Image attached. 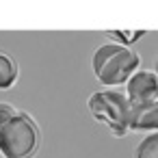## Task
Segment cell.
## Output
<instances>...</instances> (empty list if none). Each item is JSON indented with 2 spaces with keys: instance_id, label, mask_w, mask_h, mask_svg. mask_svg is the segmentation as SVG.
I'll use <instances>...</instances> for the list:
<instances>
[{
  "instance_id": "cell-6",
  "label": "cell",
  "mask_w": 158,
  "mask_h": 158,
  "mask_svg": "<svg viewBox=\"0 0 158 158\" xmlns=\"http://www.w3.org/2000/svg\"><path fill=\"white\" fill-rule=\"evenodd\" d=\"M15 80H18V65H15V61L9 54L0 52V89L13 87Z\"/></svg>"
},
{
  "instance_id": "cell-8",
  "label": "cell",
  "mask_w": 158,
  "mask_h": 158,
  "mask_svg": "<svg viewBox=\"0 0 158 158\" xmlns=\"http://www.w3.org/2000/svg\"><path fill=\"white\" fill-rule=\"evenodd\" d=\"M15 108L11 106V104H7V102H0V128H2L7 121H11L13 117H15Z\"/></svg>"
},
{
  "instance_id": "cell-4",
  "label": "cell",
  "mask_w": 158,
  "mask_h": 158,
  "mask_svg": "<svg viewBox=\"0 0 158 158\" xmlns=\"http://www.w3.org/2000/svg\"><path fill=\"white\" fill-rule=\"evenodd\" d=\"M126 98L130 102V106H143V104H152L158 102V76L152 72H136L128 78V87H126Z\"/></svg>"
},
{
  "instance_id": "cell-3",
  "label": "cell",
  "mask_w": 158,
  "mask_h": 158,
  "mask_svg": "<svg viewBox=\"0 0 158 158\" xmlns=\"http://www.w3.org/2000/svg\"><path fill=\"white\" fill-rule=\"evenodd\" d=\"M89 110L115 136H123L130 130L132 106H130L126 93H119V91H98V93H93L89 98Z\"/></svg>"
},
{
  "instance_id": "cell-9",
  "label": "cell",
  "mask_w": 158,
  "mask_h": 158,
  "mask_svg": "<svg viewBox=\"0 0 158 158\" xmlns=\"http://www.w3.org/2000/svg\"><path fill=\"white\" fill-rule=\"evenodd\" d=\"M110 35H113V37H117V39H121V41H126V44H128V41H136V39H139V37H141V35H143V31H134V33H121V31H113V33H110Z\"/></svg>"
},
{
  "instance_id": "cell-10",
  "label": "cell",
  "mask_w": 158,
  "mask_h": 158,
  "mask_svg": "<svg viewBox=\"0 0 158 158\" xmlns=\"http://www.w3.org/2000/svg\"><path fill=\"white\" fill-rule=\"evenodd\" d=\"M156 72H158V61H156Z\"/></svg>"
},
{
  "instance_id": "cell-2",
  "label": "cell",
  "mask_w": 158,
  "mask_h": 158,
  "mask_svg": "<svg viewBox=\"0 0 158 158\" xmlns=\"http://www.w3.org/2000/svg\"><path fill=\"white\" fill-rule=\"evenodd\" d=\"M39 147V130L26 113H15L0 128V154L5 158H33Z\"/></svg>"
},
{
  "instance_id": "cell-1",
  "label": "cell",
  "mask_w": 158,
  "mask_h": 158,
  "mask_svg": "<svg viewBox=\"0 0 158 158\" xmlns=\"http://www.w3.org/2000/svg\"><path fill=\"white\" fill-rule=\"evenodd\" d=\"M139 67V56L126 46L106 44L93 54V72L102 85H121Z\"/></svg>"
},
{
  "instance_id": "cell-7",
  "label": "cell",
  "mask_w": 158,
  "mask_h": 158,
  "mask_svg": "<svg viewBox=\"0 0 158 158\" xmlns=\"http://www.w3.org/2000/svg\"><path fill=\"white\" fill-rule=\"evenodd\" d=\"M136 158H158V132L143 139L136 147Z\"/></svg>"
},
{
  "instance_id": "cell-5",
  "label": "cell",
  "mask_w": 158,
  "mask_h": 158,
  "mask_svg": "<svg viewBox=\"0 0 158 158\" xmlns=\"http://www.w3.org/2000/svg\"><path fill=\"white\" fill-rule=\"evenodd\" d=\"M130 130H158V102L134 106L130 117Z\"/></svg>"
}]
</instances>
